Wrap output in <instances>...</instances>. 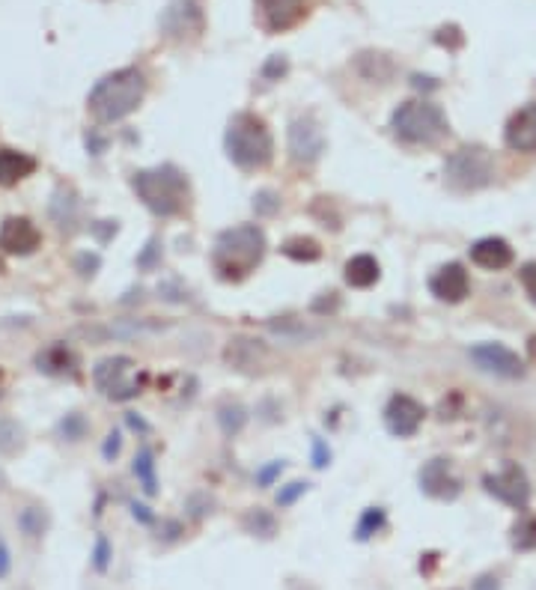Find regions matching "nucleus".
<instances>
[{
    "instance_id": "f257e3e1",
    "label": "nucleus",
    "mask_w": 536,
    "mask_h": 590,
    "mask_svg": "<svg viewBox=\"0 0 536 590\" xmlns=\"http://www.w3.org/2000/svg\"><path fill=\"white\" fill-rule=\"evenodd\" d=\"M227 156L241 170H266L275 161V141L257 113H236L227 125Z\"/></svg>"
},
{
    "instance_id": "f03ea898",
    "label": "nucleus",
    "mask_w": 536,
    "mask_h": 590,
    "mask_svg": "<svg viewBox=\"0 0 536 590\" xmlns=\"http://www.w3.org/2000/svg\"><path fill=\"white\" fill-rule=\"evenodd\" d=\"M262 254H266V236H262V230L253 224H241L236 230L221 233V239L214 241L212 263L223 280H241L259 266Z\"/></svg>"
},
{
    "instance_id": "7ed1b4c3",
    "label": "nucleus",
    "mask_w": 536,
    "mask_h": 590,
    "mask_svg": "<svg viewBox=\"0 0 536 590\" xmlns=\"http://www.w3.org/2000/svg\"><path fill=\"white\" fill-rule=\"evenodd\" d=\"M394 134L399 141L412 143V147H435L447 138L450 125H447L444 111L432 102H405L394 111Z\"/></svg>"
},
{
    "instance_id": "20e7f679",
    "label": "nucleus",
    "mask_w": 536,
    "mask_h": 590,
    "mask_svg": "<svg viewBox=\"0 0 536 590\" xmlns=\"http://www.w3.org/2000/svg\"><path fill=\"white\" fill-rule=\"evenodd\" d=\"M146 81L141 72L123 69L114 72L95 86L90 95V108L99 120H123L125 113H132L143 102Z\"/></svg>"
},
{
    "instance_id": "39448f33",
    "label": "nucleus",
    "mask_w": 536,
    "mask_h": 590,
    "mask_svg": "<svg viewBox=\"0 0 536 590\" xmlns=\"http://www.w3.org/2000/svg\"><path fill=\"white\" fill-rule=\"evenodd\" d=\"M134 188L155 215H179L188 206V182L173 168L138 173Z\"/></svg>"
},
{
    "instance_id": "423d86ee",
    "label": "nucleus",
    "mask_w": 536,
    "mask_h": 590,
    "mask_svg": "<svg viewBox=\"0 0 536 590\" xmlns=\"http://www.w3.org/2000/svg\"><path fill=\"white\" fill-rule=\"evenodd\" d=\"M492 177H495V164H492V156L483 147H462L444 164L447 186L456 188V191L486 188L492 182Z\"/></svg>"
},
{
    "instance_id": "0eeeda50",
    "label": "nucleus",
    "mask_w": 536,
    "mask_h": 590,
    "mask_svg": "<svg viewBox=\"0 0 536 590\" xmlns=\"http://www.w3.org/2000/svg\"><path fill=\"white\" fill-rule=\"evenodd\" d=\"M483 486L489 495H495L498 501H504L506 507L524 510L531 501V483L524 477V471L519 466H506L501 474H489L483 480Z\"/></svg>"
},
{
    "instance_id": "6e6552de",
    "label": "nucleus",
    "mask_w": 536,
    "mask_h": 590,
    "mask_svg": "<svg viewBox=\"0 0 536 590\" xmlns=\"http://www.w3.org/2000/svg\"><path fill=\"white\" fill-rule=\"evenodd\" d=\"M161 31L173 40H194L203 33V4L200 0H173L161 15Z\"/></svg>"
},
{
    "instance_id": "1a4fd4ad",
    "label": "nucleus",
    "mask_w": 536,
    "mask_h": 590,
    "mask_svg": "<svg viewBox=\"0 0 536 590\" xmlns=\"http://www.w3.org/2000/svg\"><path fill=\"white\" fill-rule=\"evenodd\" d=\"M257 15L268 33H284L307 18V0H257Z\"/></svg>"
},
{
    "instance_id": "9d476101",
    "label": "nucleus",
    "mask_w": 536,
    "mask_h": 590,
    "mask_svg": "<svg viewBox=\"0 0 536 590\" xmlns=\"http://www.w3.org/2000/svg\"><path fill=\"white\" fill-rule=\"evenodd\" d=\"M289 152L301 164H313L325 152V134L313 117H298L289 125Z\"/></svg>"
},
{
    "instance_id": "9b49d317",
    "label": "nucleus",
    "mask_w": 536,
    "mask_h": 590,
    "mask_svg": "<svg viewBox=\"0 0 536 590\" xmlns=\"http://www.w3.org/2000/svg\"><path fill=\"white\" fill-rule=\"evenodd\" d=\"M471 361L480 367V370L492 373V376H504V379H519L524 373L522 358L513 349H506L501 343H480L471 349Z\"/></svg>"
},
{
    "instance_id": "f8f14e48",
    "label": "nucleus",
    "mask_w": 536,
    "mask_h": 590,
    "mask_svg": "<svg viewBox=\"0 0 536 590\" xmlns=\"http://www.w3.org/2000/svg\"><path fill=\"white\" fill-rule=\"evenodd\" d=\"M385 421H387V430L399 439H408L421 430V421H423V405L408 394H396L385 409Z\"/></svg>"
},
{
    "instance_id": "ddd939ff",
    "label": "nucleus",
    "mask_w": 536,
    "mask_h": 590,
    "mask_svg": "<svg viewBox=\"0 0 536 590\" xmlns=\"http://www.w3.org/2000/svg\"><path fill=\"white\" fill-rule=\"evenodd\" d=\"M421 489L426 492V495L441 498V501H453L462 492L459 480L453 477V468L447 459L426 462L423 471H421Z\"/></svg>"
},
{
    "instance_id": "4468645a",
    "label": "nucleus",
    "mask_w": 536,
    "mask_h": 590,
    "mask_svg": "<svg viewBox=\"0 0 536 590\" xmlns=\"http://www.w3.org/2000/svg\"><path fill=\"white\" fill-rule=\"evenodd\" d=\"M429 289L432 295H438L447 304H459L462 298L471 293V280H468V272L459 263H450L444 268H438L435 277L429 280Z\"/></svg>"
},
{
    "instance_id": "2eb2a0df",
    "label": "nucleus",
    "mask_w": 536,
    "mask_h": 590,
    "mask_svg": "<svg viewBox=\"0 0 536 590\" xmlns=\"http://www.w3.org/2000/svg\"><path fill=\"white\" fill-rule=\"evenodd\" d=\"M506 147L515 152H536V104H524L506 123Z\"/></svg>"
},
{
    "instance_id": "dca6fc26",
    "label": "nucleus",
    "mask_w": 536,
    "mask_h": 590,
    "mask_svg": "<svg viewBox=\"0 0 536 590\" xmlns=\"http://www.w3.org/2000/svg\"><path fill=\"white\" fill-rule=\"evenodd\" d=\"M471 259L480 268H489V272H498V268H506L513 263V248L506 245L504 239H480L477 245L471 248Z\"/></svg>"
},
{
    "instance_id": "f3484780",
    "label": "nucleus",
    "mask_w": 536,
    "mask_h": 590,
    "mask_svg": "<svg viewBox=\"0 0 536 590\" xmlns=\"http://www.w3.org/2000/svg\"><path fill=\"white\" fill-rule=\"evenodd\" d=\"M132 370V361L125 358H116V361H104L99 370V385L111 394V396H132L138 394V385L125 382V373Z\"/></svg>"
},
{
    "instance_id": "a211bd4d",
    "label": "nucleus",
    "mask_w": 536,
    "mask_h": 590,
    "mask_svg": "<svg viewBox=\"0 0 536 590\" xmlns=\"http://www.w3.org/2000/svg\"><path fill=\"white\" fill-rule=\"evenodd\" d=\"M0 241H4V248L15 250V254H31V250L39 245V233H36V227L31 224V221L13 218V221H6Z\"/></svg>"
},
{
    "instance_id": "6ab92c4d",
    "label": "nucleus",
    "mask_w": 536,
    "mask_h": 590,
    "mask_svg": "<svg viewBox=\"0 0 536 590\" xmlns=\"http://www.w3.org/2000/svg\"><path fill=\"white\" fill-rule=\"evenodd\" d=\"M227 361L236 367V370L253 373V370H259L262 361H266V349H262L257 340H245V337H239V340L230 343Z\"/></svg>"
},
{
    "instance_id": "aec40b11",
    "label": "nucleus",
    "mask_w": 536,
    "mask_h": 590,
    "mask_svg": "<svg viewBox=\"0 0 536 590\" xmlns=\"http://www.w3.org/2000/svg\"><path fill=\"white\" fill-rule=\"evenodd\" d=\"M378 263L369 254H358L346 263V284L355 289H367L378 280Z\"/></svg>"
},
{
    "instance_id": "412c9836",
    "label": "nucleus",
    "mask_w": 536,
    "mask_h": 590,
    "mask_svg": "<svg viewBox=\"0 0 536 590\" xmlns=\"http://www.w3.org/2000/svg\"><path fill=\"white\" fill-rule=\"evenodd\" d=\"M33 170V159L22 156V152L4 150L0 152V182L4 186H15L18 179H24Z\"/></svg>"
},
{
    "instance_id": "4be33fe9",
    "label": "nucleus",
    "mask_w": 536,
    "mask_h": 590,
    "mask_svg": "<svg viewBox=\"0 0 536 590\" xmlns=\"http://www.w3.org/2000/svg\"><path fill=\"white\" fill-rule=\"evenodd\" d=\"M245 531L253 537H262V540H268V537H275L277 534V519L271 516L268 510H250L248 516H245Z\"/></svg>"
},
{
    "instance_id": "5701e85b",
    "label": "nucleus",
    "mask_w": 536,
    "mask_h": 590,
    "mask_svg": "<svg viewBox=\"0 0 536 590\" xmlns=\"http://www.w3.org/2000/svg\"><path fill=\"white\" fill-rule=\"evenodd\" d=\"M284 254H286L289 259H298V263H313V259L322 257V248H319V241L298 236V239H289V241H286V245H284Z\"/></svg>"
},
{
    "instance_id": "b1692460",
    "label": "nucleus",
    "mask_w": 536,
    "mask_h": 590,
    "mask_svg": "<svg viewBox=\"0 0 536 590\" xmlns=\"http://www.w3.org/2000/svg\"><path fill=\"white\" fill-rule=\"evenodd\" d=\"M513 549H519V551L536 549V516L522 519L519 525L513 528Z\"/></svg>"
},
{
    "instance_id": "393cba45",
    "label": "nucleus",
    "mask_w": 536,
    "mask_h": 590,
    "mask_svg": "<svg viewBox=\"0 0 536 590\" xmlns=\"http://www.w3.org/2000/svg\"><path fill=\"white\" fill-rule=\"evenodd\" d=\"M385 528V510L382 507H369L364 516H360V522H358V540H369L373 534H378V531Z\"/></svg>"
},
{
    "instance_id": "a878e982",
    "label": "nucleus",
    "mask_w": 536,
    "mask_h": 590,
    "mask_svg": "<svg viewBox=\"0 0 536 590\" xmlns=\"http://www.w3.org/2000/svg\"><path fill=\"white\" fill-rule=\"evenodd\" d=\"M218 418H221L223 432L232 435V432H239V430H241V423H245V412H241V405L232 403V405H223Z\"/></svg>"
},
{
    "instance_id": "bb28decb",
    "label": "nucleus",
    "mask_w": 536,
    "mask_h": 590,
    "mask_svg": "<svg viewBox=\"0 0 536 590\" xmlns=\"http://www.w3.org/2000/svg\"><path fill=\"white\" fill-rule=\"evenodd\" d=\"M435 42H438V45H444V48H462L465 36L459 33V27L450 24V27H441V31L435 33Z\"/></svg>"
},
{
    "instance_id": "cd10ccee",
    "label": "nucleus",
    "mask_w": 536,
    "mask_h": 590,
    "mask_svg": "<svg viewBox=\"0 0 536 590\" xmlns=\"http://www.w3.org/2000/svg\"><path fill=\"white\" fill-rule=\"evenodd\" d=\"M304 489H307V483H289V486L277 495V504L280 507H289L298 495H304Z\"/></svg>"
},
{
    "instance_id": "c85d7f7f",
    "label": "nucleus",
    "mask_w": 536,
    "mask_h": 590,
    "mask_svg": "<svg viewBox=\"0 0 536 590\" xmlns=\"http://www.w3.org/2000/svg\"><path fill=\"white\" fill-rule=\"evenodd\" d=\"M522 284H524V289H528L531 302L536 304V263H528L522 268Z\"/></svg>"
},
{
    "instance_id": "c756f323",
    "label": "nucleus",
    "mask_w": 536,
    "mask_h": 590,
    "mask_svg": "<svg viewBox=\"0 0 536 590\" xmlns=\"http://www.w3.org/2000/svg\"><path fill=\"white\" fill-rule=\"evenodd\" d=\"M134 471L141 474L143 483H146V492H155V480H152V466H150V453H143L141 462L134 466Z\"/></svg>"
},
{
    "instance_id": "7c9ffc66",
    "label": "nucleus",
    "mask_w": 536,
    "mask_h": 590,
    "mask_svg": "<svg viewBox=\"0 0 536 590\" xmlns=\"http://www.w3.org/2000/svg\"><path fill=\"white\" fill-rule=\"evenodd\" d=\"M277 197L271 195V191H262V195L257 197V212H262V215H271V212L277 209Z\"/></svg>"
},
{
    "instance_id": "2f4dec72",
    "label": "nucleus",
    "mask_w": 536,
    "mask_h": 590,
    "mask_svg": "<svg viewBox=\"0 0 536 590\" xmlns=\"http://www.w3.org/2000/svg\"><path fill=\"white\" fill-rule=\"evenodd\" d=\"M471 590H501V585H498V578H495V576H480Z\"/></svg>"
},
{
    "instance_id": "473e14b6",
    "label": "nucleus",
    "mask_w": 536,
    "mask_h": 590,
    "mask_svg": "<svg viewBox=\"0 0 536 590\" xmlns=\"http://www.w3.org/2000/svg\"><path fill=\"white\" fill-rule=\"evenodd\" d=\"M280 468H284V466H280V462H275V466H268L266 471H259V483H262V486H268V483L280 474Z\"/></svg>"
},
{
    "instance_id": "72a5a7b5",
    "label": "nucleus",
    "mask_w": 536,
    "mask_h": 590,
    "mask_svg": "<svg viewBox=\"0 0 536 590\" xmlns=\"http://www.w3.org/2000/svg\"><path fill=\"white\" fill-rule=\"evenodd\" d=\"M271 72H280V75H284V72H286V60H280V57H275V60H271V63L266 66V75H271Z\"/></svg>"
},
{
    "instance_id": "f704fd0d",
    "label": "nucleus",
    "mask_w": 536,
    "mask_h": 590,
    "mask_svg": "<svg viewBox=\"0 0 536 590\" xmlns=\"http://www.w3.org/2000/svg\"><path fill=\"white\" fill-rule=\"evenodd\" d=\"M95 564H99V569H104V564H107V543H104V540H99V551H95Z\"/></svg>"
},
{
    "instance_id": "c9c22d12",
    "label": "nucleus",
    "mask_w": 536,
    "mask_h": 590,
    "mask_svg": "<svg viewBox=\"0 0 536 590\" xmlns=\"http://www.w3.org/2000/svg\"><path fill=\"white\" fill-rule=\"evenodd\" d=\"M328 462V453H325V448H322V441H316V468H322Z\"/></svg>"
}]
</instances>
